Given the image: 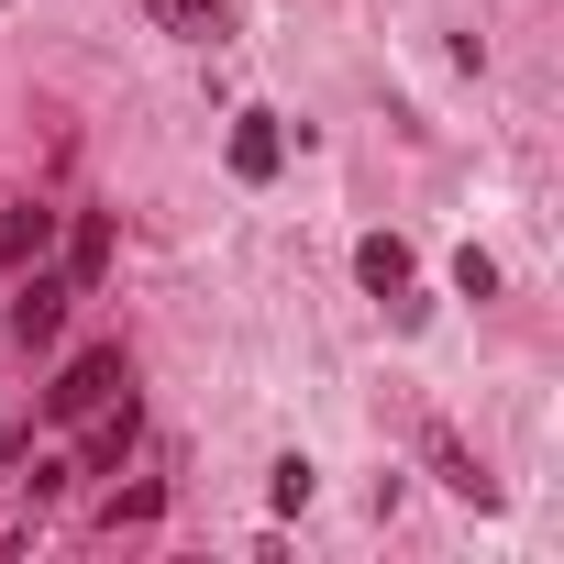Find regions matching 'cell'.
I'll return each instance as SVG.
<instances>
[{"mask_svg": "<svg viewBox=\"0 0 564 564\" xmlns=\"http://www.w3.org/2000/svg\"><path fill=\"white\" fill-rule=\"evenodd\" d=\"M355 276H366L377 311H399V300H410V243H399V232H366V243H355Z\"/></svg>", "mask_w": 564, "mask_h": 564, "instance_id": "obj_5", "label": "cell"}, {"mask_svg": "<svg viewBox=\"0 0 564 564\" xmlns=\"http://www.w3.org/2000/svg\"><path fill=\"white\" fill-rule=\"evenodd\" d=\"M45 243H56V210H45V199H12V210H0V265H45Z\"/></svg>", "mask_w": 564, "mask_h": 564, "instance_id": "obj_7", "label": "cell"}, {"mask_svg": "<svg viewBox=\"0 0 564 564\" xmlns=\"http://www.w3.org/2000/svg\"><path fill=\"white\" fill-rule=\"evenodd\" d=\"M100 265H111V221L78 210V232H67V289H100Z\"/></svg>", "mask_w": 564, "mask_h": 564, "instance_id": "obj_8", "label": "cell"}, {"mask_svg": "<svg viewBox=\"0 0 564 564\" xmlns=\"http://www.w3.org/2000/svg\"><path fill=\"white\" fill-rule=\"evenodd\" d=\"M311 487H322L311 454H276V465H265V498H276V509H311Z\"/></svg>", "mask_w": 564, "mask_h": 564, "instance_id": "obj_10", "label": "cell"}, {"mask_svg": "<svg viewBox=\"0 0 564 564\" xmlns=\"http://www.w3.org/2000/svg\"><path fill=\"white\" fill-rule=\"evenodd\" d=\"M133 432H144V410H133V388H122V410H111V421H100V432H89V465H100V476H111V465H122V454H133Z\"/></svg>", "mask_w": 564, "mask_h": 564, "instance_id": "obj_9", "label": "cell"}, {"mask_svg": "<svg viewBox=\"0 0 564 564\" xmlns=\"http://www.w3.org/2000/svg\"><path fill=\"white\" fill-rule=\"evenodd\" d=\"M67 300H78L67 276H45V265H23V300H12V333H23V344H56V333H67Z\"/></svg>", "mask_w": 564, "mask_h": 564, "instance_id": "obj_4", "label": "cell"}, {"mask_svg": "<svg viewBox=\"0 0 564 564\" xmlns=\"http://www.w3.org/2000/svg\"><path fill=\"white\" fill-rule=\"evenodd\" d=\"M221 155H232V177H243V188H265L276 166H289V122H276V111H243Z\"/></svg>", "mask_w": 564, "mask_h": 564, "instance_id": "obj_3", "label": "cell"}, {"mask_svg": "<svg viewBox=\"0 0 564 564\" xmlns=\"http://www.w3.org/2000/svg\"><path fill=\"white\" fill-rule=\"evenodd\" d=\"M421 454H432V476H443L454 498H476V509H498V476H487V465L465 454V432H454V421H421Z\"/></svg>", "mask_w": 564, "mask_h": 564, "instance_id": "obj_2", "label": "cell"}, {"mask_svg": "<svg viewBox=\"0 0 564 564\" xmlns=\"http://www.w3.org/2000/svg\"><path fill=\"white\" fill-rule=\"evenodd\" d=\"M133 388V366H122V344H89V355H67V377L45 388V421H89V410H111Z\"/></svg>", "mask_w": 564, "mask_h": 564, "instance_id": "obj_1", "label": "cell"}, {"mask_svg": "<svg viewBox=\"0 0 564 564\" xmlns=\"http://www.w3.org/2000/svg\"><path fill=\"white\" fill-rule=\"evenodd\" d=\"M133 12H144L155 34H177V45H221V34H232L221 0H133Z\"/></svg>", "mask_w": 564, "mask_h": 564, "instance_id": "obj_6", "label": "cell"}, {"mask_svg": "<svg viewBox=\"0 0 564 564\" xmlns=\"http://www.w3.org/2000/svg\"><path fill=\"white\" fill-rule=\"evenodd\" d=\"M454 289H465V300H498V254L465 243V254H454Z\"/></svg>", "mask_w": 564, "mask_h": 564, "instance_id": "obj_11", "label": "cell"}]
</instances>
